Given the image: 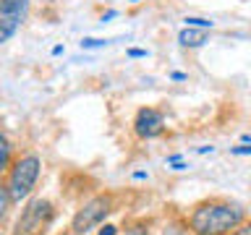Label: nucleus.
<instances>
[{
  "label": "nucleus",
  "instance_id": "f257e3e1",
  "mask_svg": "<svg viewBox=\"0 0 251 235\" xmlns=\"http://www.w3.org/2000/svg\"><path fill=\"white\" fill-rule=\"evenodd\" d=\"M243 222V209L233 204H201L191 214L196 235H225Z\"/></svg>",
  "mask_w": 251,
  "mask_h": 235
},
{
  "label": "nucleus",
  "instance_id": "f03ea898",
  "mask_svg": "<svg viewBox=\"0 0 251 235\" xmlns=\"http://www.w3.org/2000/svg\"><path fill=\"white\" fill-rule=\"evenodd\" d=\"M39 178V160L34 154L24 157L13 164V172H11V183H8V193H11L13 201H21L26 199L31 193V188H34Z\"/></svg>",
  "mask_w": 251,
  "mask_h": 235
},
{
  "label": "nucleus",
  "instance_id": "7ed1b4c3",
  "mask_svg": "<svg viewBox=\"0 0 251 235\" xmlns=\"http://www.w3.org/2000/svg\"><path fill=\"white\" fill-rule=\"evenodd\" d=\"M29 0H0V45L8 42L26 16Z\"/></svg>",
  "mask_w": 251,
  "mask_h": 235
},
{
  "label": "nucleus",
  "instance_id": "20e7f679",
  "mask_svg": "<svg viewBox=\"0 0 251 235\" xmlns=\"http://www.w3.org/2000/svg\"><path fill=\"white\" fill-rule=\"evenodd\" d=\"M110 212V199L107 196H97V199H92L89 204H84L81 209H78V214L74 217V233H86L89 227L100 225L102 219L107 217Z\"/></svg>",
  "mask_w": 251,
  "mask_h": 235
},
{
  "label": "nucleus",
  "instance_id": "39448f33",
  "mask_svg": "<svg viewBox=\"0 0 251 235\" xmlns=\"http://www.w3.org/2000/svg\"><path fill=\"white\" fill-rule=\"evenodd\" d=\"M47 219H50V204L37 199V201H31L26 207V212H24V217L19 222V230L21 233H37Z\"/></svg>",
  "mask_w": 251,
  "mask_h": 235
},
{
  "label": "nucleus",
  "instance_id": "423d86ee",
  "mask_svg": "<svg viewBox=\"0 0 251 235\" xmlns=\"http://www.w3.org/2000/svg\"><path fill=\"white\" fill-rule=\"evenodd\" d=\"M136 133L141 139H154V136H160L162 128H165V120H162V115L157 113V110L152 107H144V110H139V115H136Z\"/></svg>",
  "mask_w": 251,
  "mask_h": 235
},
{
  "label": "nucleus",
  "instance_id": "0eeeda50",
  "mask_svg": "<svg viewBox=\"0 0 251 235\" xmlns=\"http://www.w3.org/2000/svg\"><path fill=\"white\" fill-rule=\"evenodd\" d=\"M178 39H180V45H183V47H199V45H204V42H207V31L183 29V31L178 34Z\"/></svg>",
  "mask_w": 251,
  "mask_h": 235
},
{
  "label": "nucleus",
  "instance_id": "6e6552de",
  "mask_svg": "<svg viewBox=\"0 0 251 235\" xmlns=\"http://www.w3.org/2000/svg\"><path fill=\"white\" fill-rule=\"evenodd\" d=\"M8 160H11V144H8V139L3 136V133H0V172L5 170Z\"/></svg>",
  "mask_w": 251,
  "mask_h": 235
},
{
  "label": "nucleus",
  "instance_id": "1a4fd4ad",
  "mask_svg": "<svg viewBox=\"0 0 251 235\" xmlns=\"http://www.w3.org/2000/svg\"><path fill=\"white\" fill-rule=\"evenodd\" d=\"M8 204H11V193H8V188H5V186H0V219L5 217Z\"/></svg>",
  "mask_w": 251,
  "mask_h": 235
},
{
  "label": "nucleus",
  "instance_id": "9d476101",
  "mask_svg": "<svg viewBox=\"0 0 251 235\" xmlns=\"http://www.w3.org/2000/svg\"><path fill=\"white\" fill-rule=\"evenodd\" d=\"M188 26H201V29H212V21H204V19H186Z\"/></svg>",
  "mask_w": 251,
  "mask_h": 235
},
{
  "label": "nucleus",
  "instance_id": "9b49d317",
  "mask_svg": "<svg viewBox=\"0 0 251 235\" xmlns=\"http://www.w3.org/2000/svg\"><path fill=\"white\" fill-rule=\"evenodd\" d=\"M233 235H251V222H246V225H238Z\"/></svg>",
  "mask_w": 251,
  "mask_h": 235
},
{
  "label": "nucleus",
  "instance_id": "f8f14e48",
  "mask_svg": "<svg viewBox=\"0 0 251 235\" xmlns=\"http://www.w3.org/2000/svg\"><path fill=\"white\" fill-rule=\"evenodd\" d=\"M233 154H251V146H235Z\"/></svg>",
  "mask_w": 251,
  "mask_h": 235
},
{
  "label": "nucleus",
  "instance_id": "ddd939ff",
  "mask_svg": "<svg viewBox=\"0 0 251 235\" xmlns=\"http://www.w3.org/2000/svg\"><path fill=\"white\" fill-rule=\"evenodd\" d=\"M100 235H115V227H102V230H100Z\"/></svg>",
  "mask_w": 251,
  "mask_h": 235
}]
</instances>
